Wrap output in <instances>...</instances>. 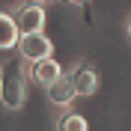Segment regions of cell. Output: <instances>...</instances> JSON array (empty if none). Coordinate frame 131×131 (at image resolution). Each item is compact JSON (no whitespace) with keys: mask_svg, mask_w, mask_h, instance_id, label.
I'll return each mask as SVG.
<instances>
[{"mask_svg":"<svg viewBox=\"0 0 131 131\" xmlns=\"http://www.w3.org/2000/svg\"><path fill=\"white\" fill-rule=\"evenodd\" d=\"M24 95H27L24 72H21V66L15 60H6L0 66V101L9 110H21L24 107Z\"/></svg>","mask_w":131,"mask_h":131,"instance_id":"cell-1","label":"cell"},{"mask_svg":"<svg viewBox=\"0 0 131 131\" xmlns=\"http://www.w3.org/2000/svg\"><path fill=\"white\" fill-rule=\"evenodd\" d=\"M18 51H21V57L24 60H42V57H51V45L48 36H42V33H21V39H18Z\"/></svg>","mask_w":131,"mask_h":131,"instance_id":"cell-2","label":"cell"},{"mask_svg":"<svg viewBox=\"0 0 131 131\" xmlns=\"http://www.w3.org/2000/svg\"><path fill=\"white\" fill-rule=\"evenodd\" d=\"M15 21H18L21 33H42V27H45V9L39 6V0H33V3L18 9Z\"/></svg>","mask_w":131,"mask_h":131,"instance_id":"cell-3","label":"cell"},{"mask_svg":"<svg viewBox=\"0 0 131 131\" xmlns=\"http://www.w3.org/2000/svg\"><path fill=\"white\" fill-rule=\"evenodd\" d=\"M74 95H78V92H74V83H72V78H66V74H60L57 81L48 83V101H51V104H57V107L72 104Z\"/></svg>","mask_w":131,"mask_h":131,"instance_id":"cell-4","label":"cell"},{"mask_svg":"<svg viewBox=\"0 0 131 131\" xmlns=\"http://www.w3.org/2000/svg\"><path fill=\"white\" fill-rule=\"evenodd\" d=\"M60 66H57V60H51V57H42V60H33L30 63V78L36 83H42V86H48L51 81H57L60 78Z\"/></svg>","mask_w":131,"mask_h":131,"instance_id":"cell-5","label":"cell"},{"mask_svg":"<svg viewBox=\"0 0 131 131\" xmlns=\"http://www.w3.org/2000/svg\"><path fill=\"white\" fill-rule=\"evenodd\" d=\"M72 83H74V92L78 95H92L98 90V74L92 66H78L72 74Z\"/></svg>","mask_w":131,"mask_h":131,"instance_id":"cell-6","label":"cell"},{"mask_svg":"<svg viewBox=\"0 0 131 131\" xmlns=\"http://www.w3.org/2000/svg\"><path fill=\"white\" fill-rule=\"evenodd\" d=\"M21 39V30H18V21L6 12H0V51H12Z\"/></svg>","mask_w":131,"mask_h":131,"instance_id":"cell-7","label":"cell"},{"mask_svg":"<svg viewBox=\"0 0 131 131\" xmlns=\"http://www.w3.org/2000/svg\"><path fill=\"white\" fill-rule=\"evenodd\" d=\"M57 128L60 131H86L90 125H86V119H83L81 113H69V116H63L57 122Z\"/></svg>","mask_w":131,"mask_h":131,"instance_id":"cell-8","label":"cell"},{"mask_svg":"<svg viewBox=\"0 0 131 131\" xmlns=\"http://www.w3.org/2000/svg\"><path fill=\"white\" fill-rule=\"evenodd\" d=\"M69 3H78V6H81V3H90V0H69Z\"/></svg>","mask_w":131,"mask_h":131,"instance_id":"cell-9","label":"cell"},{"mask_svg":"<svg viewBox=\"0 0 131 131\" xmlns=\"http://www.w3.org/2000/svg\"><path fill=\"white\" fill-rule=\"evenodd\" d=\"M128 36H131V21H128Z\"/></svg>","mask_w":131,"mask_h":131,"instance_id":"cell-10","label":"cell"},{"mask_svg":"<svg viewBox=\"0 0 131 131\" xmlns=\"http://www.w3.org/2000/svg\"><path fill=\"white\" fill-rule=\"evenodd\" d=\"M39 3H51V0H39Z\"/></svg>","mask_w":131,"mask_h":131,"instance_id":"cell-11","label":"cell"}]
</instances>
